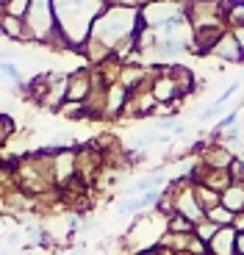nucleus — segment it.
<instances>
[{
    "label": "nucleus",
    "mask_w": 244,
    "mask_h": 255,
    "mask_svg": "<svg viewBox=\"0 0 244 255\" xmlns=\"http://www.w3.org/2000/svg\"><path fill=\"white\" fill-rule=\"evenodd\" d=\"M217 230H219L217 225L206 219V225H200V228H197V239H203V242H211V236L217 233Z\"/></svg>",
    "instance_id": "a211bd4d"
},
{
    "label": "nucleus",
    "mask_w": 244,
    "mask_h": 255,
    "mask_svg": "<svg viewBox=\"0 0 244 255\" xmlns=\"http://www.w3.org/2000/svg\"><path fill=\"white\" fill-rule=\"evenodd\" d=\"M161 194H164V191H141L139 197L120 203V214H136V211H144L147 205H155V203H158Z\"/></svg>",
    "instance_id": "9d476101"
},
{
    "label": "nucleus",
    "mask_w": 244,
    "mask_h": 255,
    "mask_svg": "<svg viewBox=\"0 0 244 255\" xmlns=\"http://www.w3.org/2000/svg\"><path fill=\"white\" fill-rule=\"evenodd\" d=\"M28 6H31V0H8L6 6H3V14H11V17L25 19V14H28Z\"/></svg>",
    "instance_id": "2eb2a0df"
},
{
    "label": "nucleus",
    "mask_w": 244,
    "mask_h": 255,
    "mask_svg": "<svg viewBox=\"0 0 244 255\" xmlns=\"http://www.w3.org/2000/svg\"><path fill=\"white\" fill-rule=\"evenodd\" d=\"M236 120H239V111H233V114H225V117H222V120H219L217 130H225V128L236 125Z\"/></svg>",
    "instance_id": "6ab92c4d"
},
{
    "label": "nucleus",
    "mask_w": 244,
    "mask_h": 255,
    "mask_svg": "<svg viewBox=\"0 0 244 255\" xmlns=\"http://www.w3.org/2000/svg\"><path fill=\"white\" fill-rule=\"evenodd\" d=\"M6 3H8V0H0V8H3V6H6Z\"/></svg>",
    "instance_id": "412c9836"
},
{
    "label": "nucleus",
    "mask_w": 244,
    "mask_h": 255,
    "mask_svg": "<svg viewBox=\"0 0 244 255\" xmlns=\"http://www.w3.org/2000/svg\"><path fill=\"white\" fill-rule=\"evenodd\" d=\"M53 17H56V31L64 36L67 47L81 50L89 39L92 22L106 8V0H50Z\"/></svg>",
    "instance_id": "f257e3e1"
},
{
    "label": "nucleus",
    "mask_w": 244,
    "mask_h": 255,
    "mask_svg": "<svg viewBox=\"0 0 244 255\" xmlns=\"http://www.w3.org/2000/svg\"><path fill=\"white\" fill-rule=\"evenodd\" d=\"M208 56H217L222 58V61H236V64H244V45L242 39L236 36V33L225 31L222 36H219V42L211 47V53Z\"/></svg>",
    "instance_id": "39448f33"
},
{
    "label": "nucleus",
    "mask_w": 244,
    "mask_h": 255,
    "mask_svg": "<svg viewBox=\"0 0 244 255\" xmlns=\"http://www.w3.org/2000/svg\"><path fill=\"white\" fill-rule=\"evenodd\" d=\"M0 33L11 42H31L28 36V28H25V19L11 17V14H0Z\"/></svg>",
    "instance_id": "1a4fd4ad"
},
{
    "label": "nucleus",
    "mask_w": 244,
    "mask_h": 255,
    "mask_svg": "<svg viewBox=\"0 0 244 255\" xmlns=\"http://www.w3.org/2000/svg\"><path fill=\"white\" fill-rule=\"evenodd\" d=\"M92 83H95V78H92L89 70H78V72H72V75H67V95H64V100L86 103V97L92 95Z\"/></svg>",
    "instance_id": "423d86ee"
},
{
    "label": "nucleus",
    "mask_w": 244,
    "mask_h": 255,
    "mask_svg": "<svg viewBox=\"0 0 244 255\" xmlns=\"http://www.w3.org/2000/svg\"><path fill=\"white\" fill-rule=\"evenodd\" d=\"M206 214H208L206 219H208V222H214L217 228H228V225H233V214L225 208V205H217V208H208Z\"/></svg>",
    "instance_id": "ddd939ff"
},
{
    "label": "nucleus",
    "mask_w": 244,
    "mask_h": 255,
    "mask_svg": "<svg viewBox=\"0 0 244 255\" xmlns=\"http://www.w3.org/2000/svg\"><path fill=\"white\" fill-rule=\"evenodd\" d=\"M0 58H3V53H0Z\"/></svg>",
    "instance_id": "4be33fe9"
},
{
    "label": "nucleus",
    "mask_w": 244,
    "mask_h": 255,
    "mask_svg": "<svg viewBox=\"0 0 244 255\" xmlns=\"http://www.w3.org/2000/svg\"><path fill=\"white\" fill-rule=\"evenodd\" d=\"M225 3V22L233 31H244V0H222Z\"/></svg>",
    "instance_id": "9b49d317"
},
{
    "label": "nucleus",
    "mask_w": 244,
    "mask_h": 255,
    "mask_svg": "<svg viewBox=\"0 0 244 255\" xmlns=\"http://www.w3.org/2000/svg\"><path fill=\"white\" fill-rule=\"evenodd\" d=\"M219 203H225L228 211H242L244 208V189H239V186H233V189H228L225 197H219Z\"/></svg>",
    "instance_id": "f8f14e48"
},
{
    "label": "nucleus",
    "mask_w": 244,
    "mask_h": 255,
    "mask_svg": "<svg viewBox=\"0 0 244 255\" xmlns=\"http://www.w3.org/2000/svg\"><path fill=\"white\" fill-rule=\"evenodd\" d=\"M25 28L33 42H42V45L50 42L53 31H56V17H53L50 0H31L28 14H25Z\"/></svg>",
    "instance_id": "7ed1b4c3"
},
{
    "label": "nucleus",
    "mask_w": 244,
    "mask_h": 255,
    "mask_svg": "<svg viewBox=\"0 0 244 255\" xmlns=\"http://www.w3.org/2000/svg\"><path fill=\"white\" fill-rule=\"evenodd\" d=\"M11 133H14V120L6 114H0V144H3Z\"/></svg>",
    "instance_id": "dca6fc26"
},
{
    "label": "nucleus",
    "mask_w": 244,
    "mask_h": 255,
    "mask_svg": "<svg viewBox=\"0 0 244 255\" xmlns=\"http://www.w3.org/2000/svg\"><path fill=\"white\" fill-rule=\"evenodd\" d=\"M236 233L239 230L233 228V225H228V228H219L217 233L211 236V255H233V250H236Z\"/></svg>",
    "instance_id": "6e6552de"
},
{
    "label": "nucleus",
    "mask_w": 244,
    "mask_h": 255,
    "mask_svg": "<svg viewBox=\"0 0 244 255\" xmlns=\"http://www.w3.org/2000/svg\"><path fill=\"white\" fill-rule=\"evenodd\" d=\"M175 14H186V8L178 6L175 0H150L147 6H141L139 19H141V25L158 28V25H164L169 17H175Z\"/></svg>",
    "instance_id": "20e7f679"
},
{
    "label": "nucleus",
    "mask_w": 244,
    "mask_h": 255,
    "mask_svg": "<svg viewBox=\"0 0 244 255\" xmlns=\"http://www.w3.org/2000/svg\"><path fill=\"white\" fill-rule=\"evenodd\" d=\"M236 253L244 255V233H236Z\"/></svg>",
    "instance_id": "aec40b11"
},
{
    "label": "nucleus",
    "mask_w": 244,
    "mask_h": 255,
    "mask_svg": "<svg viewBox=\"0 0 244 255\" xmlns=\"http://www.w3.org/2000/svg\"><path fill=\"white\" fill-rule=\"evenodd\" d=\"M225 111V103H214V106H208L206 111H200V122H208V120H214V117H219Z\"/></svg>",
    "instance_id": "f3484780"
},
{
    "label": "nucleus",
    "mask_w": 244,
    "mask_h": 255,
    "mask_svg": "<svg viewBox=\"0 0 244 255\" xmlns=\"http://www.w3.org/2000/svg\"><path fill=\"white\" fill-rule=\"evenodd\" d=\"M164 180H167V178H164L161 172H153V175H147V178L136 180V183H133V191H155V186H161Z\"/></svg>",
    "instance_id": "4468645a"
},
{
    "label": "nucleus",
    "mask_w": 244,
    "mask_h": 255,
    "mask_svg": "<svg viewBox=\"0 0 244 255\" xmlns=\"http://www.w3.org/2000/svg\"><path fill=\"white\" fill-rule=\"evenodd\" d=\"M150 92H153L155 103H175L180 100V89H178V83H175V78L169 75V70H161L158 75L150 81Z\"/></svg>",
    "instance_id": "0eeeda50"
},
{
    "label": "nucleus",
    "mask_w": 244,
    "mask_h": 255,
    "mask_svg": "<svg viewBox=\"0 0 244 255\" xmlns=\"http://www.w3.org/2000/svg\"><path fill=\"white\" fill-rule=\"evenodd\" d=\"M141 28V19H139V11L130 6H111V8H103V11L95 17L92 22V31H89V39L103 45L106 50L114 56V47L120 45L122 39H130L136 36V31Z\"/></svg>",
    "instance_id": "f03ea898"
}]
</instances>
